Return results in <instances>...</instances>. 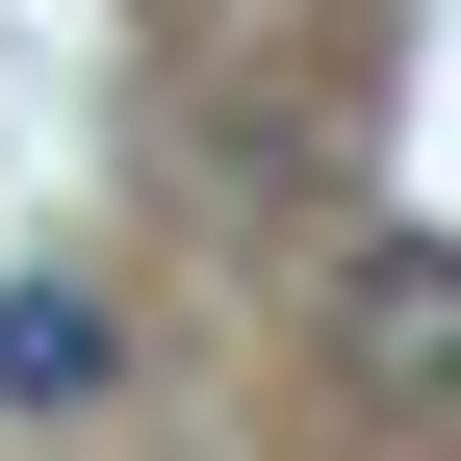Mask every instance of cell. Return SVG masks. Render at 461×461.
I'll return each instance as SVG.
<instances>
[{
	"label": "cell",
	"instance_id": "2",
	"mask_svg": "<svg viewBox=\"0 0 461 461\" xmlns=\"http://www.w3.org/2000/svg\"><path fill=\"white\" fill-rule=\"evenodd\" d=\"M129 384V308L103 282H0V411H103Z\"/></svg>",
	"mask_w": 461,
	"mask_h": 461
},
{
	"label": "cell",
	"instance_id": "1",
	"mask_svg": "<svg viewBox=\"0 0 461 461\" xmlns=\"http://www.w3.org/2000/svg\"><path fill=\"white\" fill-rule=\"evenodd\" d=\"M333 384H384V411L461 384V230H359L333 257Z\"/></svg>",
	"mask_w": 461,
	"mask_h": 461
}]
</instances>
